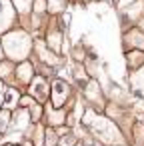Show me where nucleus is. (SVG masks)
<instances>
[{
    "mask_svg": "<svg viewBox=\"0 0 144 146\" xmlns=\"http://www.w3.org/2000/svg\"><path fill=\"white\" fill-rule=\"evenodd\" d=\"M4 102V88H2V82H0V104Z\"/></svg>",
    "mask_w": 144,
    "mask_h": 146,
    "instance_id": "412c9836",
    "label": "nucleus"
},
{
    "mask_svg": "<svg viewBox=\"0 0 144 146\" xmlns=\"http://www.w3.org/2000/svg\"><path fill=\"white\" fill-rule=\"evenodd\" d=\"M14 22V6L10 0H0V32H6Z\"/></svg>",
    "mask_w": 144,
    "mask_h": 146,
    "instance_id": "39448f33",
    "label": "nucleus"
},
{
    "mask_svg": "<svg viewBox=\"0 0 144 146\" xmlns=\"http://www.w3.org/2000/svg\"><path fill=\"white\" fill-rule=\"evenodd\" d=\"M46 8H48L52 14L64 12V8H66V0H46Z\"/></svg>",
    "mask_w": 144,
    "mask_h": 146,
    "instance_id": "4468645a",
    "label": "nucleus"
},
{
    "mask_svg": "<svg viewBox=\"0 0 144 146\" xmlns=\"http://www.w3.org/2000/svg\"><path fill=\"white\" fill-rule=\"evenodd\" d=\"M16 74H18V80H20V82H28V80H32L34 68H32V64H30V62H24V64H20V66H18Z\"/></svg>",
    "mask_w": 144,
    "mask_h": 146,
    "instance_id": "ddd939ff",
    "label": "nucleus"
},
{
    "mask_svg": "<svg viewBox=\"0 0 144 146\" xmlns=\"http://www.w3.org/2000/svg\"><path fill=\"white\" fill-rule=\"evenodd\" d=\"M68 96H70V84L66 80H62V78L54 80L52 82V106L60 108L62 104H66Z\"/></svg>",
    "mask_w": 144,
    "mask_h": 146,
    "instance_id": "7ed1b4c3",
    "label": "nucleus"
},
{
    "mask_svg": "<svg viewBox=\"0 0 144 146\" xmlns=\"http://www.w3.org/2000/svg\"><path fill=\"white\" fill-rule=\"evenodd\" d=\"M134 2H136V0H118V8H120V10H124V8H130Z\"/></svg>",
    "mask_w": 144,
    "mask_h": 146,
    "instance_id": "aec40b11",
    "label": "nucleus"
},
{
    "mask_svg": "<svg viewBox=\"0 0 144 146\" xmlns=\"http://www.w3.org/2000/svg\"><path fill=\"white\" fill-rule=\"evenodd\" d=\"M76 146H82V144H76Z\"/></svg>",
    "mask_w": 144,
    "mask_h": 146,
    "instance_id": "a878e982",
    "label": "nucleus"
},
{
    "mask_svg": "<svg viewBox=\"0 0 144 146\" xmlns=\"http://www.w3.org/2000/svg\"><path fill=\"white\" fill-rule=\"evenodd\" d=\"M2 46H4V52L12 60H24L30 54V50H32V40H30L28 32H24V30H12V32L4 34Z\"/></svg>",
    "mask_w": 144,
    "mask_h": 146,
    "instance_id": "f03ea898",
    "label": "nucleus"
},
{
    "mask_svg": "<svg viewBox=\"0 0 144 146\" xmlns=\"http://www.w3.org/2000/svg\"><path fill=\"white\" fill-rule=\"evenodd\" d=\"M74 144H76V138H74L72 134L62 136V138H60V142H58V146H74Z\"/></svg>",
    "mask_w": 144,
    "mask_h": 146,
    "instance_id": "a211bd4d",
    "label": "nucleus"
},
{
    "mask_svg": "<svg viewBox=\"0 0 144 146\" xmlns=\"http://www.w3.org/2000/svg\"><path fill=\"white\" fill-rule=\"evenodd\" d=\"M60 46H62V32H60V30H52V32L48 34V48H50L54 54H58V52H60Z\"/></svg>",
    "mask_w": 144,
    "mask_h": 146,
    "instance_id": "9b49d317",
    "label": "nucleus"
},
{
    "mask_svg": "<svg viewBox=\"0 0 144 146\" xmlns=\"http://www.w3.org/2000/svg\"><path fill=\"white\" fill-rule=\"evenodd\" d=\"M124 48L126 50H142L144 52V32L140 28H130L122 36Z\"/></svg>",
    "mask_w": 144,
    "mask_h": 146,
    "instance_id": "20e7f679",
    "label": "nucleus"
},
{
    "mask_svg": "<svg viewBox=\"0 0 144 146\" xmlns=\"http://www.w3.org/2000/svg\"><path fill=\"white\" fill-rule=\"evenodd\" d=\"M130 84H132V94L138 100L144 98V66L138 68L136 72H130Z\"/></svg>",
    "mask_w": 144,
    "mask_h": 146,
    "instance_id": "0eeeda50",
    "label": "nucleus"
},
{
    "mask_svg": "<svg viewBox=\"0 0 144 146\" xmlns=\"http://www.w3.org/2000/svg\"><path fill=\"white\" fill-rule=\"evenodd\" d=\"M18 96H20V94H18L16 90L8 88V90H6V96H4V104H6L8 108H10V106H16V104H18V100H20Z\"/></svg>",
    "mask_w": 144,
    "mask_h": 146,
    "instance_id": "2eb2a0df",
    "label": "nucleus"
},
{
    "mask_svg": "<svg viewBox=\"0 0 144 146\" xmlns=\"http://www.w3.org/2000/svg\"><path fill=\"white\" fill-rule=\"evenodd\" d=\"M44 10H46V0H34V12L42 14Z\"/></svg>",
    "mask_w": 144,
    "mask_h": 146,
    "instance_id": "6ab92c4d",
    "label": "nucleus"
},
{
    "mask_svg": "<svg viewBox=\"0 0 144 146\" xmlns=\"http://www.w3.org/2000/svg\"><path fill=\"white\" fill-rule=\"evenodd\" d=\"M66 120V112L64 110H58V108H48V122L52 126H60L64 124Z\"/></svg>",
    "mask_w": 144,
    "mask_h": 146,
    "instance_id": "f8f14e48",
    "label": "nucleus"
},
{
    "mask_svg": "<svg viewBox=\"0 0 144 146\" xmlns=\"http://www.w3.org/2000/svg\"><path fill=\"white\" fill-rule=\"evenodd\" d=\"M28 122H30V116H28L26 110H16V112L12 114V128H14V130L22 132L24 128H28Z\"/></svg>",
    "mask_w": 144,
    "mask_h": 146,
    "instance_id": "1a4fd4ad",
    "label": "nucleus"
},
{
    "mask_svg": "<svg viewBox=\"0 0 144 146\" xmlns=\"http://www.w3.org/2000/svg\"><path fill=\"white\" fill-rule=\"evenodd\" d=\"M24 146H32V144H30V142H26V144H24Z\"/></svg>",
    "mask_w": 144,
    "mask_h": 146,
    "instance_id": "5701e85b",
    "label": "nucleus"
},
{
    "mask_svg": "<svg viewBox=\"0 0 144 146\" xmlns=\"http://www.w3.org/2000/svg\"><path fill=\"white\" fill-rule=\"evenodd\" d=\"M12 2H14V6L24 14V12H28V10L32 8V2H34V0H12Z\"/></svg>",
    "mask_w": 144,
    "mask_h": 146,
    "instance_id": "dca6fc26",
    "label": "nucleus"
},
{
    "mask_svg": "<svg viewBox=\"0 0 144 146\" xmlns=\"http://www.w3.org/2000/svg\"><path fill=\"white\" fill-rule=\"evenodd\" d=\"M8 120H10V114L4 110V112H0V132H4L8 128Z\"/></svg>",
    "mask_w": 144,
    "mask_h": 146,
    "instance_id": "f3484780",
    "label": "nucleus"
},
{
    "mask_svg": "<svg viewBox=\"0 0 144 146\" xmlns=\"http://www.w3.org/2000/svg\"><path fill=\"white\" fill-rule=\"evenodd\" d=\"M126 62H128V70L136 72L138 68L144 66V52L142 50H128L126 52Z\"/></svg>",
    "mask_w": 144,
    "mask_h": 146,
    "instance_id": "6e6552de",
    "label": "nucleus"
},
{
    "mask_svg": "<svg viewBox=\"0 0 144 146\" xmlns=\"http://www.w3.org/2000/svg\"><path fill=\"white\" fill-rule=\"evenodd\" d=\"M48 94H50L48 82H46L42 76L32 78V84H30V96H34L36 102H46V100H48Z\"/></svg>",
    "mask_w": 144,
    "mask_h": 146,
    "instance_id": "423d86ee",
    "label": "nucleus"
},
{
    "mask_svg": "<svg viewBox=\"0 0 144 146\" xmlns=\"http://www.w3.org/2000/svg\"><path fill=\"white\" fill-rule=\"evenodd\" d=\"M84 124H88L92 136L102 144V146H126L128 138L122 132V128L118 126V122H114L108 116H100L94 110H88L82 118Z\"/></svg>",
    "mask_w": 144,
    "mask_h": 146,
    "instance_id": "f257e3e1",
    "label": "nucleus"
},
{
    "mask_svg": "<svg viewBox=\"0 0 144 146\" xmlns=\"http://www.w3.org/2000/svg\"><path fill=\"white\" fill-rule=\"evenodd\" d=\"M138 28H140V30H142V32H144V16H142V18H140V20H138Z\"/></svg>",
    "mask_w": 144,
    "mask_h": 146,
    "instance_id": "4be33fe9",
    "label": "nucleus"
},
{
    "mask_svg": "<svg viewBox=\"0 0 144 146\" xmlns=\"http://www.w3.org/2000/svg\"><path fill=\"white\" fill-rule=\"evenodd\" d=\"M86 98L92 102H102V92H100V86L96 80H90L86 84Z\"/></svg>",
    "mask_w": 144,
    "mask_h": 146,
    "instance_id": "9d476101",
    "label": "nucleus"
},
{
    "mask_svg": "<svg viewBox=\"0 0 144 146\" xmlns=\"http://www.w3.org/2000/svg\"><path fill=\"white\" fill-rule=\"evenodd\" d=\"M102 2H112V0H102Z\"/></svg>",
    "mask_w": 144,
    "mask_h": 146,
    "instance_id": "b1692460",
    "label": "nucleus"
},
{
    "mask_svg": "<svg viewBox=\"0 0 144 146\" xmlns=\"http://www.w3.org/2000/svg\"><path fill=\"white\" fill-rule=\"evenodd\" d=\"M0 56H2V48H0Z\"/></svg>",
    "mask_w": 144,
    "mask_h": 146,
    "instance_id": "393cba45",
    "label": "nucleus"
}]
</instances>
